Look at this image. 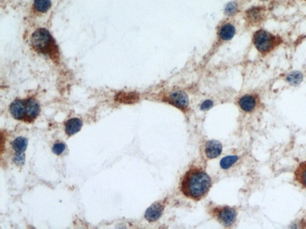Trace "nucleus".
Wrapping results in <instances>:
<instances>
[{"mask_svg": "<svg viewBox=\"0 0 306 229\" xmlns=\"http://www.w3.org/2000/svg\"><path fill=\"white\" fill-rule=\"evenodd\" d=\"M211 185V178L207 172L201 167L193 166L184 174L180 190L190 200L200 201L208 194Z\"/></svg>", "mask_w": 306, "mask_h": 229, "instance_id": "1", "label": "nucleus"}, {"mask_svg": "<svg viewBox=\"0 0 306 229\" xmlns=\"http://www.w3.org/2000/svg\"><path fill=\"white\" fill-rule=\"evenodd\" d=\"M31 48L39 55L59 65L62 61L60 49L57 41L48 29H36L31 35Z\"/></svg>", "mask_w": 306, "mask_h": 229, "instance_id": "2", "label": "nucleus"}, {"mask_svg": "<svg viewBox=\"0 0 306 229\" xmlns=\"http://www.w3.org/2000/svg\"><path fill=\"white\" fill-rule=\"evenodd\" d=\"M236 32V25L232 18H228L220 23L216 29L215 40L213 42L209 51L203 58L201 63L202 68L208 64L222 46L232 40Z\"/></svg>", "mask_w": 306, "mask_h": 229, "instance_id": "3", "label": "nucleus"}, {"mask_svg": "<svg viewBox=\"0 0 306 229\" xmlns=\"http://www.w3.org/2000/svg\"><path fill=\"white\" fill-rule=\"evenodd\" d=\"M252 42L259 54L266 56L274 52L280 46L283 39L265 29H259L252 35Z\"/></svg>", "mask_w": 306, "mask_h": 229, "instance_id": "4", "label": "nucleus"}, {"mask_svg": "<svg viewBox=\"0 0 306 229\" xmlns=\"http://www.w3.org/2000/svg\"><path fill=\"white\" fill-rule=\"evenodd\" d=\"M213 216L224 226L229 227L234 224L237 217L236 211L229 206H220L212 210Z\"/></svg>", "mask_w": 306, "mask_h": 229, "instance_id": "5", "label": "nucleus"}, {"mask_svg": "<svg viewBox=\"0 0 306 229\" xmlns=\"http://www.w3.org/2000/svg\"><path fill=\"white\" fill-rule=\"evenodd\" d=\"M163 101L180 110L185 111L189 108V98L186 92L180 89H173L163 97Z\"/></svg>", "mask_w": 306, "mask_h": 229, "instance_id": "6", "label": "nucleus"}, {"mask_svg": "<svg viewBox=\"0 0 306 229\" xmlns=\"http://www.w3.org/2000/svg\"><path fill=\"white\" fill-rule=\"evenodd\" d=\"M266 9L263 6H254L245 12V19L249 25L255 26L261 24L266 18Z\"/></svg>", "mask_w": 306, "mask_h": 229, "instance_id": "7", "label": "nucleus"}, {"mask_svg": "<svg viewBox=\"0 0 306 229\" xmlns=\"http://www.w3.org/2000/svg\"><path fill=\"white\" fill-rule=\"evenodd\" d=\"M52 8V0H32L30 12L32 15L40 16L48 14Z\"/></svg>", "mask_w": 306, "mask_h": 229, "instance_id": "8", "label": "nucleus"}, {"mask_svg": "<svg viewBox=\"0 0 306 229\" xmlns=\"http://www.w3.org/2000/svg\"><path fill=\"white\" fill-rule=\"evenodd\" d=\"M165 204L164 201H158L151 205L145 213V218L150 222L156 221L162 216Z\"/></svg>", "mask_w": 306, "mask_h": 229, "instance_id": "9", "label": "nucleus"}, {"mask_svg": "<svg viewBox=\"0 0 306 229\" xmlns=\"http://www.w3.org/2000/svg\"><path fill=\"white\" fill-rule=\"evenodd\" d=\"M238 105L243 112H251L254 110L257 105V99L253 95L246 94L239 98Z\"/></svg>", "mask_w": 306, "mask_h": 229, "instance_id": "10", "label": "nucleus"}, {"mask_svg": "<svg viewBox=\"0 0 306 229\" xmlns=\"http://www.w3.org/2000/svg\"><path fill=\"white\" fill-rule=\"evenodd\" d=\"M9 110L13 118L22 120L26 117L25 101L16 99L10 105Z\"/></svg>", "mask_w": 306, "mask_h": 229, "instance_id": "11", "label": "nucleus"}, {"mask_svg": "<svg viewBox=\"0 0 306 229\" xmlns=\"http://www.w3.org/2000/svg\"><path fill=\"white\" fill-rule=\"evenodd\" d=\"M223 150V145L218 141L215 140L209 141L206 142L205 152L207 158L215 159L221 155Z\"/></svg>", "mask_w": 306, "mask_h": 229, "instance_id": "12", "label": "nucleus"}, {"mask_svg": "<svg viewBox=\"0 0 306 229\" xmlns=\"http://www.w3.org/2000/svg\"><path fill=\"white\" fill-rule=\"evenodd\" d=\"M25 102L26 117L29 119L37 118L41 110L39 103L33 98L28 99Z\"/></svg>", "mask_w": 306, "mask_h": 229, "instance_id": "13", "label": "nucleus"}, {"mask_svg": "<svg viewBox=\"0 0 306 229\" xmlns=\"http://www.w3.org/2000/svg\"><path fill=\"white\" fill-rule=\"evenodd\" d=\"M83 126V122L81 119L74 118L70 119L66 122L65 124V132L68 135H72L77 133Z\"/></svg>", "mask_w": 306, "mask_h": 229, "instance_id": "14", "label": "nucleus"}, {"mask_svg": "<svg viewBox=\"0 0 306 229\" xmlns=\"http://www.w3.org/2000/svg\"><path fill=\"white\" fill-rule=\"evenodd\" d=\"M303 73L299 71H292L288 73L285 76V80L291 86H298L304 81Z\"/></svg>", "mask_w": 306, "mask_h": 229, "instance_id": "15", "label": "nucleus"}, {"mask_svg": "<svg viewBox=\"0 0 306 229\" xmlns=\"http://www.w3.org/2000/svg\"><path fill=\"white\" fill-rule=\"evenodd\" d=\"M241 11V6L239 2L236 1L230 2L225 6V15L229 18H233L238 14Z\"/></svg>", "mask_w": 306, "mask_h": 229, "instance_id": "16", "label": "nucleus"}, {"mask_svg": "<svg viewBox=\"0 0 306 229\" xmlns=\"http://www.w3.org/2000/svg\"><path fill=\"white\" fill-rule=\"evenodd\" d=\"M296 181L306 189V161L301 162L295 171Z\"/></svg>", "mask_w": 306, "mask_h": 229, "instance_id": "17", "label": "nucleus"}, {"mask_svg": "<svg viewBox=\"0 0 306 229\" xmlns=\"http://www.w3.org/2000/svg\"><path fill=\"white\" fill-rule=\"evenodd\" d=\"M28 146V140L24 137H18L12 142V148L16 153H24Z\"/></svg>", "mask_w": 306, "mask_h": 229, "instance_id": "18", "label": "nucleus"}, {"mask_svg": "<svg viewBox=\"0 0 306 229\" xmlns=\"http://www.w3.org/2000/svg\"><path fill=\"white\" fill-rule=\"evenodd\" d=\"M238 159L239 157H237V156H228V157L223 158L222 159L221 161H220V166H221L223 169L227 170V169L232 167L238 161Z\"/></svg>", "mask_w": 306, "mask_h": 229, "instance_id": "19", "label": "nucleus"}, {"mask_svg": "<svg viewBox=\"0 0 306 229\" xmlns=\"http://www.w3.org/2000/svg\"><path fill=\"white\" fill-rule=\"evenodd\" d=\"M65 149L66 145L64 143L58 142L53 146L52 151L55 154L60 155L65 151Z\"/></svg>", "mask_w": 306, "mask_h": 229, "instance_id": "20", "label": "nucleus"}, {"mask_svg": "<svg viewBox=\"0 0 306 229\" xmlns=\"http://www.w3.org/2000/svg\"><path fill=\"white\" fill-rule=\"evenodd\" d=\"M13 161L18 166L24 165L25 162V155L24 153H16L13 158Z\"/></svg>", "mask_w": 306, "mask_h": 229, "instance_id": "21", "label": "nucleus"}, {"mask_svg": "<svg viewBox=\"0 0 306 229\" xmlns=\"http://www.w3.org/2000/svg\"><path fill=\"white\" fill-rule=\"evenodd\" d=\"M213 106V102L211 100H206L204 101L200 105V110L206 111L211 109Z\"/></svg>", "mask_w": 306, "mask_h": 229, "instance_id": "22", "label": "nucleus"}, {"mask_svg": "<svg viewBox=\"0 0 306 229\" xmlns=\"http://www.w3.org/2000/svg\"><path fill=\"white\" fill-rule=\"evenodd\" d=\"M260 1H262V2H267V1H269V0H260Z\"/></svg>", "mask_w": 306, "mask_h": 229, "instance_id": "23", "label": "nucleus"}]
</instances>
